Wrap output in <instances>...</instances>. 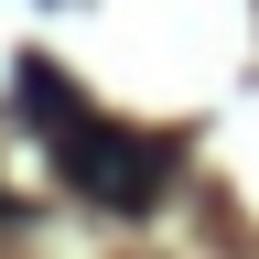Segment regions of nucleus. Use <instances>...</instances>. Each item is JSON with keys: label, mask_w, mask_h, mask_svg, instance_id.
<instances>
[{"label": "nucleus", "mask_w": 259, "mask_h": 259, "mask_svg": "<svg viewBox=\"0 0 259 259\" xmlns=\"http://www.w3.org/2000/svg\"><path fill=\"white\" fill-rule=\"evenodd\" d=\"M54 173L76 184L97 216H151L162 184H173V141H151V130H119V119L76 108V119L54 130Z\"/></svg>", "instance_id": "f257e3e1"}]
</instances>
